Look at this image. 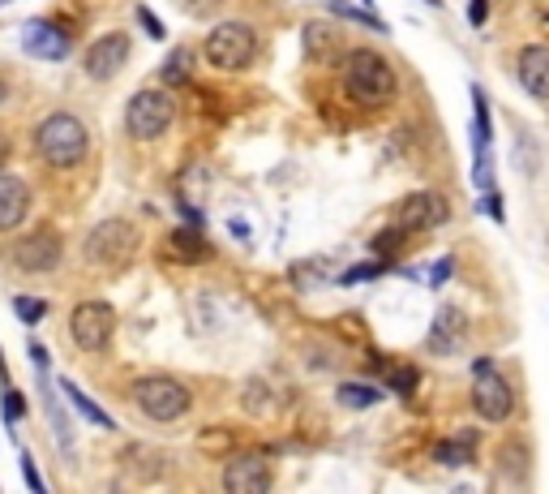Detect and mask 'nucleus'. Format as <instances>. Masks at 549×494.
I'll return each instance as SVG.
<instances>
[{
  "label": "nucleus",
  "instance_id": "b1692460",
  "mask_svg": "<svg viewBox=\"0 0 549 494\" xmlns=\"http://www.w3.org/2000/svg\"><path fill=\"white\" fill-rule=\"evenodd\" d=\"M172 246H177V249H185V258H202V254H207V241H202L197 232H189V228L172 232Z\"/></svg>",
  "mask_w": 549,
  "mask_h": 494
},
{
  "label": "nucleus",
  "instance_id": "aec40b11",
  "mask_svg": "<svg viewBox=\"0 0 549 494\" xmlns=\"http://www.w3.org/2000/svg\"><path fill=\"white\" fill-rule=\"evenodd\" d=\"M378 400H382V392L370 387V383H343V387H340V404H343V409H373Z\"/></svg>",
  "mask_w": 549,
  "mask_h": 494
},
{
  "label": "nucleus",
  "instance_id": "c85d7f7f",
  "mask_svg": "<svg viewBox=\"0 0 549 494\" xmlns=\"http://www.w3.org/2000/svg\"><path fill=\"white\" fill-rule=\"evenodd\" d=\"M22 478H26V486H31L34 494H43V478H39V469H34L31 456H22Z\"/></svg>",
  "mask_w": 549,
  "mask_h": 494
},
{
  "label": "nucleus",
  "instance_id": "58836bf2",
  "mask_svg": "<svg viewBox=\"0 0 549 494\" xmlns=\"http://www.w3.org/2000/svg\"><path fill=\"white\" fill-rule=\"evenodd\" d=\"M365 9H373V0H365Z\"/></svg>",
  "mask_w": 549,
  "mask_h": 494
},
{
  "label": "nucleus",
  "instance_id": "4468645a",
  "mask_svg": "<svg viewBox=\"0 0 549 494\" xmlns=\"http://www.w3.org/2000/svg\"><path fill=\"white\" fill-rule=\"evenodd\" d=\"M22 48L31 52L34 61H65L69 34L48 26V22H26V26H22Z\"/></svg>",
  "mask_w": 549,
  "mask_h": 494
},
{
  "label": "nucleus",
  "instance_id": "6ab92c4d",
  "mask_svg": "<svg viewBox=\"0 0 549 494\" xmlns=\"http://www.w3.org/2000/svg\"><path fill=\"white\" fill-rule=\"evenodd\" d=\"M498 469L515 481V486H524V481H528V447L519 443V439H511V443L498 451Z\"/></svg>",
  "mask_w": 549,
  "mask_h": 494
},
{
  "label": "nucleus",
  "instance_id": "7ed1b4c3",
  "mask_svg": "<svg viewBox=\"0 0 549 494\" xmlns=\"http://www.w3.org/2000/svg\"><path fill=\"white\" fill-rule=\"evenodd\" d=\"M138 224L133 219H103L95 228L86 232V241H82V263L86 266H120L130 258L133 249H138Z\"/></svg>",
  "mask_w": 549,
  "mask_h": 494
},
{
  "label": "nucleus",
  "instance_id": "1a4fd4ad",
  "mask_svg": "<svg viewBox=\"0 0 549 494\" xmlns=\"http://www.w3.org/2000/svg\"><path fill=\"white\" fill-rule=\"evenodd\" d=\"M112 327H116V310L108 301H82L69 314V335H73V344L82 353H99L112 340Z\"/></svg>",
  "mask_w": 549,
  "mask_h": 494
},
{
  "label": "nucleus",
  "instance_id": "412c9836",
  "mask_svg": "<svg viewBox=\"0 0 549 494\" xmlns=\"http://www.w3.org/2000/svg\"><path fill=\"white\" fill-rule=\"evenodd\" d=\"M468 451H472V434L468 439H451V443H438L434 447V460L447 464V469H459V464H468Z\"/></svg>",
  "mask_w": 549,
  "mask_h": 494
},
{
  "label": "nucleus",
  "instance_id": "4be33fe9",
  "mask_svg": "<svg viewBox=\"0 0 549 494\" xmlns=\"http://www.w3.org/2000/svg\"><path fill=\"white\" fill-rule=\"evenodd\" d=\"M43 404H48V417H52V426H56V439H61V447H73V434H69V417L61 412V404H56V392H48V383H43Z\"/></svg>",
  "mask_w": 549,
  "mask_h": 494
},
{
  "label": "nucleus",
  "instance_id": "5701e85b",
  "mask_svg": "<svg viewBox=\"0 0 549 494\" xmlns=\"http://www.w3.org/2000/svg\"><path fill=\"white\" fill-rule=\"evenodd\" d=\"M163 82H189V52L177 48L172 56H168V65H163Z\"/></svg>",
  "mask_w": 549,
  "mask_h": 494
},
{
  "label": "nucleus",
  "instance_id": "a211bd4d",
  "mask_svg": "<svg viewBox=\"0 0 549 494\" xmlns=\"http://www.w3.org/2000/svg\"><path fill=\"white\" fill-rule=\"evenodd\" d=\"M335 48H340L335 26H326V22H309V26H305V52H309V56H313V61H326Z\"/></svg>",
  "mask_w": 549,
  "mask_h": 494
},
{
  "label": "nucleus",
  "instance_id": "c756f323",
  "mask_svg": "<svg viewBox=\"0 0 549 494\" xmlns=\"http://www.w3.org/2000/svg\"><path fill=\"white\" fill-rule=\"evenodd\" d=\"M138 22H142V26H146V34H150V39H163V26H159V22H155V14H150L146 5H138Z\"/></svg>",
  "mask_w": 549,
  "mask_h": 494
},
{
  "label": "nucleus",
  "instance_id": "ddd939ff",
  "mask_svg": "<svg viewBox=\"0 0 549 494\" xmlns=\"http://www.w3.org/2000/svg\"><path fill=\"white\" fill-rule=\"evenodd\" d=\"M464 335H468V327H464V314L455 310V305H442V310H438V318L429 323L425 348H429V353H438V357H451V353H459Z\"/></svg>",
  "mask_w": 549,
  "mask_h": 494
},
{
  "label": "nucleus",
  "instance_id": "9d476101",
  "mask_svg": "<svg viewBox=\"0 0 549 494\" xmlns=\"http://www.w3.org/2000/svg\"><path fill=\"white\" fill-rule=\"evenodd\" d=\"M61 258H65V246H61V237L52 228H39L34 237L14 246V266L26 271V276H48V271L61 266Z\"/></svg>",
  "mask_w": 549,
  "mask_h": 494
},
{
  "label": "nucleus",
  "instance_id": "bb28decb",
  "mask_svg": "<svg viewBox=\"0 0 549 494\" xmlns=\"http://www.w3.org/2000/svg\"><path fill=\"white\" fill-rule=\"evenodd\" d=\"M412 387H417V370H395V374H390V392H400V395H408L412 392Z\"/></svg>",
  "mask_w": 549,
  "mask_h": 494
},
{
  "label": "nucleus",
  "instance_id": "473e14b6",
  "mask_svg": "<svg viewBox=\"0 0 549 494\" xmlns=\"http://www.w3.org/2000/svg\"><path fill=\"white\" fill-rule=\"evenodd\" d=\"M485 17H489V0H472V5H468V22H472V26H485Z\"/></svg>",
  "mask_w": 549,
  "mask_h": 494
},
{
  "label": "nucleus",
  "instance_id": "39448f33",
  "mask_svg": "<svg viewBox=\"0 0 549 494\" xmlns=\"http://www.w3.org/2000/svg\"><path fill=\"white\" fill-rule=\"evenodd\" d=\"M133 400L150 421H177L189 412V387L172 374H146L133 383Z\"/></svg>",
  "mask_w": 549,
  "mask_h": 494
},
{
  "label": "nucleus",
  "instance_id": "20e7f679",
  "mask_svg": "<svg viewBox=\"0 0 549 494\" xmlns=\"http://www.w3.org/2000/svg\"><path fill=\"white\" fill-rule=\"evenodd\" d=\"M258 56V31L249 22H219L207 34V61L224 73H241Z\"/></svg>",
  "mask_w": 549,
  "mask_h": 494
},
{
  "label": "nucleus",
  "instance_id": "cd10ccee",
  "mask_svg": "<svg viewBox=\"0 0 549 494\" xmlns=\"http://www.w3.org/2000/svg\"><path fill=\"white\" fill-rule=\"evenodd\" d=\"M451 271H455V263H451V258H438V263H434V271H429V288H442V284L451 280Z\"/></svg>",
  "mask_w": 549,
  "mask_h": 494
},
{
  "label": "nucleus",
  "instance_id": "6e6552de",
  "mask_svg": "<svg viewBox=\"0 0 549 494\" xmlns=\"http://www.w3.org/2000/svg\"><path fill=\"white\" fill-rule=\"evenodd\" d=\"M451 219V202L438 189H412L395 207V228L400 232H438Z\"/></svg>",
  "mask_w": 549,
  "mask_h": 494
},
{
  "label": "nucleus",
  "instance_id": "7c9ffc66",
  "mask_svg": "<svg viewBox=\"0 0 549 494\" xmlns=\"http://www.w3.org/2000/svg\"><path fill=\"white\" fill-rule=\"evenodd\" d=\"M382 266H352V271H343L340 276V284H356V280H373Z\"/></svg>",
  "mask_w": 549,
  "mask_h": 494
},
{
  "label": "nucleus",
  "instance_id": "f03ea898",
  "mask_svg": "<svg viewBox=\"0 0 549 494\" xmlns=\"http://www.w3.org/2000/svg\"><path fill=\"white\" fill-rule=\"evenodd\" d=\"M34 150H39V160L56 172H69V168H78L86 160V150H91V133L82 125V116L73 112H52L39 121V130H34Z\"/></svg>",
  "mask_w": 549,
  "mask_h": 494
},
{
  "label": "nucleus",
  "instance_id": "f8f14e48",
  "mask_svg": "<svg viewBox=\"0 0 549 494\" xmlns=\"http://www.w3.org/2000/svg\"><path fill=\"white\" fill-rule=\"evenodd\" d=\"M224 490L227 494H266L271 490V464L262 456H236L224 469Z\"/></svg>",
  "mask_w": 549,
  "mask_h": 494
},
{
  "label": "nucleus",
  "instance_id": "f257e3e1",
  "mask_svg": "<svg viewBox=\"0 0 549 494\" xmlns=\"http://www.w3.org/2000/svg\"><path fill=\"white\" fill-rule=\"evenodd\" d=\"M343 91L361 103V108H382L400 95V73L382 52L352 48L343 56Z\"/></svg>",
  "mask_w": 549,
  "mask_h": 494
},
{
  "label": "nucleus",
  "instance_id": "dca6fc26",
  "mask_svg": "<svg viewBox=\"0 0 549 494\" xmlns=\"http://www.w3.org/2000/svg\"><path fill=\"white\" fill-rule=\"evenodd\" d=\"M26 215H31V189H26V181L0 172V232H17Z\"/></svg>",
  "mask_w": 549,
  "mask_h": 494
},
{
  "label": "nucleus",
  "instance_id": "2f4dec72",
  "mask_svg": "<svg viewBox=\"0 0 549 494\" xmlns=\"http://www.w3.org/2000/svg\"><path fill=\"white\" fill-rule=\"evenodd\" d=\"M219 5H224V0H185V9H189V14H194V17H207V14H215Z\"/></svg>",
  "mask_w": 549,
  "mask_h": 494
},
{
  "label": "nucleus",
  "instance_id": "423d86ee",
  "mask_svg": "<svg viewBox=\"0 0 549 494\" xmlns=\"http://www.w3.org/2000/svg\"><path fill=\"white\" fill-rule=\"evenodd\" d=\"M472 409H477L481 421H494V426L515 412V392H511V383L494 370L489 357H481V362L472 365Z\"/></svg>",
  "mask_w": 549,
  "mask_h": 494
},
{
  "label": "nucleus",
  "instance_id": "9b49d317",
  "mask_svg": "<svg viewBox=\"0 0 549 494\" xmlns=\"http://www.w3.org/2000/svg\"><path fill=\"white\" fill-rule=\"evenodd\" d=\"M125 61H130V34L108 31L86 48V61H82V65H86V73H91L95 82H108V78H116V73L125 69Z\"/></svg>",
  "mask_w": 549,
  "mask_h": 494
},
{
  "label": "nucleus",
  "instance_id": "ea45409f",
  "mask_svg": "<svg viewBox=\"0 0 549 494\" xmlns=\"http://www.w3.org/2000/svg\"><path fill=\"white\" fill-rule=\"evenodd\" d=\"M0 5H5V0H0Z\"/></svg>",
  "mask_w": 549,
  "mask_h": 494
},
{
  "label": "nucleus",
  "instance_id": "0eeeda50",
  "mask_svg": "<svg viewBox=\"0 0 549 494\" xmlns=\"http://www.w3.org/2000/svg\"><path fill=\"white\" fill-rule=\"evenodd\" d=\"M172 116H177L172 95H163V91H138L130 99V108H125V130L138 142H155V138H163V133L172 130Z\"/></svg>",
  "mask_w": 549,
  "mask_h": 494
},
{
  "label": "nucleus",
  "instance_id": "4c0bfd02",
  "mask_svg": "<svg viewBox=\"0 0 549 494\" xmlns=\"http://www.w3.org/2000/svg\"><path fill=\"white\" fill-rule=\"evenodd\" d=\"M5 95H9V91H5V82H0V103H5Z\"/></svg>",
  "mask_w": 549,
  "mask_h": 494
},
{
  "label": "nucleus",
  "instance_id": "a878e982",
  "mask_svg": "<svg viewBox=\"0 0 549 494\" xmlns=\"http://www.w3.org/2000/svg\"><path fill=\"white\" fill-rule=\"evenodd\" d=\"M331 9H335V14H340V17H352V22H365V26H373V31H387V26H382V22L373 17V9H365V14H361V9H352L348 0H331Z\"/></svg>",
  "mask_w": 549,
  "mask_h": 494
},
{
  "label": "nucleus",
  "instance_id": "393cba45",
  "mask_svg": "<svg viewBox=\"0 0 549 494\" xmlns=\"http://www.w3.org/2000/svg\"><path fill=\"white\" fill-rule=\"evenodd\" d=\"M14 314L22 318V323H39V318L48 314V305H43L39 296H17V301H14Z\"/></svg>",
  "mask_w": 549,
  "mask_h": 494
},
{
  "label": "nucleus",
  "instance_id": "72a5a7b5",
  "mask_svg": "<svg viewBox=\"0 0 549 494\" xmlns=\"http://www.w3.org/2000/svg\"><path fill=\"white\" fill-rule=\"evenodd\" d=\"M31 362H34V370H48V348L34 344V340H31Z\"/></svg>",
  "mask_w": 549,
  "mask_h": 494
},
{
  "label": "nucleus",
  "instance_id": "f3484780",
  "mask_svg": "<svg viewBox=\"0 0 549 494\" xmlns=\"http://www.w3.org/2000/svg\"><path fill=\"white\" fill-rule=\"evenodd\" d=\"M61 392H65V400L69 404H73V409L82 412V417H86V421H91V426H103V430H116V421L112 417H108V412L99 409L95 400H86V392H82V387H73V383H61Z\"/></svg>",
  "mask_w": 549,
  "mask_h": 494
},
{
  "label": "nucleus",
  "instance_id": "e433bc0d",
  "mask_svg": "<svg viewBox=\"0 0 549 494\" xmlns=\"http://www.w3.org/2000/svg\"><path fill=\"white\" fill-rule=\"evenodd\" d=\"M5 160H9V138L0 133V164H5Z\"/></svg>",
  "mask_w": 549,
  "mask_h": 494
},
{
  "label": "nucleus",
  "instance_id": "2eb2a0df",
  "mask_svg": "<svg viewBox=\"0 0 549 494\" xmlns=\"http://www.w3.org/2000/svg\"><path fill=\"white\" fill-rule=\"evenodd\" d=\"M515 73H519V86L533 99H549V48L545 44H528V48L519 52Z\"/></svg>",
  "mask_w": 549,
  "mask_h": 494
},
{
  "label": "nucleus",
  "instance_id": "c9c22d12",
  "mask_svg": "<svg viewBox=\"0 0 549 494\" xmlns=\"http://www.w3.org/2000/svg\"><path fill=\"white\" fill-rule=\"evenodd\" d=\"M5 409H9V421H17V417H22V400L9 392V395H5Z\"/></svg>",
  "mask_w": 549,
  "mask_h": 494
},
{
  "label": "nucleus",
  "instance_id": "f704fd0d",
  "mask_svg": "<svg viewBox=\"0 0 549 494\" xmlns=\"http://www.w3.org/2000/svg\"><path fill=\"white\" fill-rule=\"evenodd\" d=\"M485 211H489V215H494V219L502 224V198H498V194H489V189H485Z\"/></svg>",
  "mask_w": 549,
  "mask_h": 494
}]
</instances>
